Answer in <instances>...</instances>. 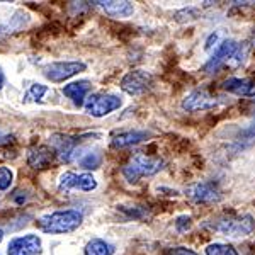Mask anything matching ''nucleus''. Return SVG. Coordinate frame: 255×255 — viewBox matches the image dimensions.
<instances>
[{
  "mask_svg": "<svg viewBox=\"0 0 255 255\" xmlns=\"http://www.w3.org/2000/svg\"><path fill=\"white\" fill-rule=\"evenodd\" d=\"M84 223V215L79 209H60L38 220V228L48 235H67L73 233Z\"/></svg>",
  "mask_w": 255,
  "mask_h": 255,
  "instance_id": "obj_1",
  "label": "nucleus"
},
{
  "mask_svg": "<svg viewBox=\"0 0 255 255\" xmlns=\"http://www.w3.org/2000/svg\"><path fill=\"white\" fill-rule=\"evenodd\" d=\"M163 165H165V162H163L160 157H151V155H146V153H138L129 160V163H126V165L123 167L121 174L129 184H136V182H139V179H143V177L155 175L157 172L162 170Z\"/></svg>",
  "mask_w": 255,
  "mask_h": 255,
  "instance_id": "obj_2",
  "label": "nucleus"
},
{
  "mask_svg": "<svg viewBox=\"0 0 255 255\" xmlns=\"http://www.w3.org/2000/svg\"><path fill=\"white\" fill-rule=\"evenodd\" d=\"M211 230L221 233L223 237L230 238H242L249 237L255 232V220L252 215H230L223 216L211 225Z\"/></svg>",
  "mask_w": 255,
  "mask_h": 255,
  "instance_id": "obj_3",
  "label": "nucleus"
},
{
  "mask_svg": "<svg viewBox=\"0 0 255 255\" xmlns=\"http://www.w3.org/2000/svg\"><path fill=\"white\" fill-rule=\"evenodd\" d=\"M123 106V99L119 96H114V94H104L99 92L90 96L87 101H85L84 108L85 113L92 118H104L108 114L114 113Z\"/></svg>",
  "mask_w": 255,
  "mask_h": 255,
  "instance_id": "obj_4",
  "label": "nucleus"
},
{
  "mask_svg": "<svg viewBox=\"0 0 255 255\" xmlns=\"http://www.w3.org/2000/svg\"><path fill=\"white\" fill-rule=\"evenodd\" d=\"M85 70H87V65L84 61H55V63H49L43 68V75L48 80L60 84V82L72 79Z\"/></svg>",
  "mask_w": 255,
  "mask_h": 255,
  "instance_id": "obj_5",
  "label": "nucleus"
},
{
  "mask_svg": "<svg viewBox=\"0 0 255 255\" xmlns=\"http://www.w3.org/2000/svg\"><path fill=\"white\" fill-rule=\"evenodd\" d=\"M221 104L223 101L220 96L211 94L206 89H197L182 101V109L187 113H199V111H211Z\"/></svg>",
  "mask_w": 255,
  "mask_h": 255,
  "instance_id": "obj_6",
  "label": "nucleus"
},
{
  "mask_svg": "<svg viewBox=\"0 0 255 255\" xmlns=\"http://www.w3.org/2000/svg\"><path fill=\"white\" fill-rule=\"evenodd\" d=\"M186 196L194 204H215L221 199V191L215 182L201 180L187 187Z\"/></svg>",
  "mask_w": 255,
  "mask_h": 255,
  "instance_id": "obj_7",
  "label": "nucleus"
},
{
  "mask_svg": "<svg viewBox=\"0 0 255 255\" xmlns=\"http://www.w3.org/2000/svg\"><path fill=\"white\" fill-rule=\"evenodd\" d=\"M151 75L145 70H131V72H128L125 77H123L121 80V89L123 92H126L128 96H141V94H145L148 89L151 87Z\"/></svg>",
  "mask_w": 255,
  "mask_h": 255,
  "instance_id": "obj_8",
  "label": "nucleus"
},
{
  "mask_svg": "<svg viewBox=\"0 0 255 255\" xmlns=\"http://www.w3.org/2000/svg\"><path fill=\"white\" fill-rule=\"evenodd\" d=\"M60 191H82L92 192L97 189V180L90 174H75V172H65L58 182Z\"/></svg>",
  "mask_w": 255,
  "mask_h": 255,
  "instance_id": "obj_9",
  "label": "nucleus"
},
{
  "mask_svg": "<svg viewBox=\"0 0 255 255\" xmlns=\"http://www.w3.org/2000/svg\"><path fill=\"white\" fill-rule=\"evenodd\" d=\"M41 252H43V242L32 233L12 238L7 247V255H39Z\"/></svg>",
  "mask_w": 255,
  "mask_h": 255,
  "instance_id": "obj_10",
  "label": "nucleus"
},
{
  "mask_svg": "<svg viewBox=\"0 0 255 255\" xmlns=\"http://www.w3.org/2000/svg\"><path fill=\"white\" fill-rule=\"evenodd\" d=\"M240 44L235 39H225L220 46L216 48V51L211 55V58L206 61V65L203 67V70L206 73H215L218 68L223 67L228 60H232L237 55Z\"/></svg>",
  "mask_w": 255,
  "mask_h": 255,
  "instance_id": "obj_11",
  "label": "nucleus"
},
{
  "mask_svg": "<svg viewBox=\"0 0 255 255\" xmlns=\"http://www.w3.org/2000/svg\"><path fill=\"white\" fill-rule=\"evenodd\" d=\"M223 89L230 94L240 97H254L255 96V80L254 79H238L230 77L223 82Z\"/></svg>",
  "mask_w": 255,
  "mask_h": 255,
  "instance_id": "obj_12",
  "label": "nucleus"
},
{
  "mask_svg": "<svg viewBox=\"0 0 255 255\" xmlns=\"http://www.w3.org/2000/svg\"><path fill=\"white\" fill-rule=\"evenodd\" d=\"M97 7H101L102 10L106 12L111 17H116V19H125L129 17L131 14L134 12V5L131 2H116V0H102V2H94Z\"/></svg>",
  "mask_w": 255,
  "mask_h": 255,
  "instance_id": "obj_13",
  "label": "nucleus"
},
{
  "mask_svg": "<svg viewBox=\"0 0 255 255\" xmlns=\"http://www.w3.org/2000/svg\"><path fill=\"white\" fill-rule=\"evenodd\" d=\"M90 89H92V85H90L89 80H79V82H72V84L65 85V87L61 89V92H63V96H67L73 104L82 108V106L85 104V97H87V94L90 92Z\"/></svg>",
  "mask_w": 255,
  "mask_h": 255,
  "instance_id": "obj_14",
  "label": "nucleus"
},
{
  "mask_svg": "<svg viewBox=\"0 0 255 255\" xmlns=\"http://www.w3.org/2000/svg\"><path fill=\"white\" fill-rule=\"evenodd\" d=\"M53 158H55V151L48 146L32 148L27 153V163L32 168H46L48 165H51Z\"/></svg>",
  "mask_w": 255,
  "mask_h": 255,
  "instance_id": "obj_15",
  "label": "nucleus"
},
{
  "mask_svg": "<svg viewBox=\"0 0 255 255\" xmlns=\"http://www.w3.org/2000/svg\"><path fill=\"white\" fill-rule=\"evenodd\" d=\"M150 136L148 131H125V133H119L118 136L113 138L111 141V146L113 148H126V146H131V145H136L139 141H145V139Z\"/></svg>",
  "mask_w": 255,
  "mask_h": 255,
  "instance_id": "obj_16",
  "label": "nucleus"
},
{
  "mask_svg": "<svg viewBox=\"0 0 255 255\" xmlns=\"http://www.w3.org/2000/svg\"><path fill=\"white\" fill-rule=\"evenodd\" d=\"M114 245L109 242L102 240V238H92L87 245H85L84 254L85 255H114Z\"/></svg>",
  "mask_w": 255,
  "mask_h": 255,
  "instance_id": "obj_17",
  "label": "nucleus"
},
{
  "mask_svg": "<svg viewBox=\"0 0 255 255\" xmlns=\"http://www.w3.org/2000/svg\"><path fill=\"white\" fill-rule=\"evenodd\" d=\"M77 162H79L80 167L85 168V170H92V168H99V167H101L102 157L99 153H92V151H87V153H84V150H80L79 151V157H77Z\"/></svg>",
  "mask_w": 255,
  "mask_h": 255,
  "instance_id": "obj_18",
  "label": "nucleus"
},
{
  "mask_svg": "<svg viewBox=\"0 0 255 255\" xmlns=\"http://www.w3.org/2000/svg\"><path fill=\"white\" fill-rule=\"evenodd\" d=\"M204 255H238L237 249L228 244H211L206 247Z\"/></svg>",
  "mask_w": 255,
  "mask_h": 255,
  "instance_id": "obj_19",
  "label": "nucleus"
},
{
  "mask_svg": "<svg viewBox=\"0 0 255 255\" xmlns=\"http://www.w3.org/2000/svg\"><path fill=\"white\" fill-rule=\"evenodd\" d=\"M14 182V172L9 167H0V194L7 192Z\"/></svg>",
  "mask_w": 255,
  "mask_h": 255,
  "instance_id": "obj_20",
  "label": "nucleus"
},
{
  "mask_svg": "<svg viewBox=\"0 0 255 255\" xmlns=\"http://www.w3.org/2000/svg\"><path fill=\"white\" fill-rule=\"evenodd\" d=\"M48 87L43 84H32L29 92L26 94V101H34V102H43V96L48 92Z\"/></svg>",
  "mask_w": 255,
  "mask_h": 255,
  "instance_id": "obj_21",
  "label": "nucleus"
},
{
  "mask_svg": "<svg viewBox=\"0 0 255 255\" xmlns=\"http://www.w3.org/2000/svg\"><path fill=\"white\" fill-rule=\"evenodd\" d=\"M191 226H192V220H191V216H187V215L179 216L175 220V228H177V232H180V233H186L187 230H191Z\"/></svg>",
  "mask_w": 255,
  "mask_h": 255,
  "instance_id": "obj_22",
  "label": "nucleus"
},
{
  "mask_svg": "<svg viewBox=\"0 0 255 255\" xmlns=\"http://www.w3.org/2000/svg\"><path fill=\"white\" fill-rule=\"evenodd\" d=\"M165 255H197L194 250L186 249V247H174V249H168Z\"/></svg>",
  "mask_w": 255,
  "mask_h": 255,
  "instance_id": "obj_23",
  "label": "nucleus"
},
{
  "mask_svg": "<svg viewBox=\"0 0 255 255\" xmlns=\"http://www.w3.org/2000/svg\"><path fill=\"white\" fill-rule=\"evenodd\" d=\"M216 39H218V34H211V36H209V39L206 41V49L211 48L213 43H216Z\"/></svg>",
  "mask_w": 255,
  "mask_h": 255,
  "instance_id": "obj_24",
  "label": "nucleus"
},
{
  "mask_svg": "<svg viewBox=\"0 0 255 255\" xmlns=\"http://www.w3.org/2000/svg\"><path fill=\"white\" fill-rule=\"evenodd\" d=\"M3 82H5V75H3L2 67H0V90H2V87H3Z\"/></svg>",
  "mask_w": 255,
  "mask_h": 255,
  "instance_id": "obj_25",
  "label": "nucleus"
},
{
  "mask_svg": "<svg viewBox=\"0 0 255 255\" xmlns=\"http://www.w3.org/2000/svg\"><path fill=\"white\" fill-rule=\"evenodd\" d=\"M2 240H3V232L0 230V244H2Z\"/></svg>",
  "mask_w": 255,
  "mask_h": 255,
  "instance_id": "obj_26",
  "label": "nucleus"
}]
</instances>
